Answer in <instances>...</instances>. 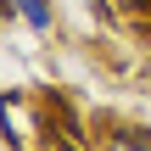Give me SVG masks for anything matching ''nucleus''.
<instances>
[{"mask_svg":"<svg viewBox=\"0 0 151 151\" xmlns=\"http://www.w3.org/2000/svg\"><path fill=\"white\" fill-rule=\"evenodd\" d=\"M146 101H151V67H146Z\"/></svg>","mask_w":151,"mask_h":151,"instance_id":"obj_3","label":"nucleus"},{"mask_svg":"<svg viewBox=\"0 0 151 151\" xmlns=\"http://www.w3.org/2000/svg\"><path fill=\"white\" fill-rule=\"evenodd\" d=\"M0 6H6L11 17H22L34 34H56V6H50V0H0Z\"/></svg>","mask_w":151,"mask_h":151,"instance_id":"obj_1","label":"nucleus"},{"mask_svg":"<svg viewBox=\"0 0 151 151\" xmlns=\"http://www.w3.org/2000/svg\"><path fill=\"white\" fill-rule=\"evenodd\" d=\"M101 151H151V129H140V123H118L112 134H101Z\"/></svg>","mask_w":151,"mask_h":151,"instance_id":"obj_2","label":"nucleus"}]
</instances>
